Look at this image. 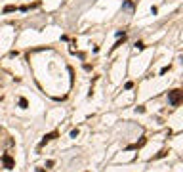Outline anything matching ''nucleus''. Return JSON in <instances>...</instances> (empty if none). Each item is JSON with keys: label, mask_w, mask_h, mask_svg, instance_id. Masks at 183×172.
<instances>
[{"label": "nucleus", "mask_w": 183, "mask_h": 172, "mask_svg": "<svg viewBox=\"0 0 183 172\" xmlns=\"http://www.w3.org/2000/svg\"><path fill=\"white\" fill-rule=\"evenodd\" d=\"M168 102H170L172 107H179L183 102V92L181 90H170L168 92Z\"/></svg>", "instance_id": "1"}, {"label": "nucleus", "mask_w": 183, "mask_h": 172, "mask_svg": "<svg viewBox=\"0 0 183 172\" xmlns=\"http://www.w3.org/2000/svg\"><path fill=\"white\" fill-rule=\"evenodd\" d=\"M2 163H4V168H8V170H12V168H13V157H12V155L4 153V155H2Z\"/></svg>", "instance_id": "2"}, {"label": "nucleus", "mask_w": 183, "mask_h": 172, "mask_svg": "<svg viewBox=\"0 0 183 172\" xmlns=\"http://www.w3.org/2000/svg\"><path fill=\"white\" fill-rule=\"evenodd\" d=\"M57 136H59V132H50V134H46L44 138H42V141H40V143H38V147H44L46 143H48V141H52V140H55Z\"/></svg>", "instance_id": "3"}, {"label": "nucleus", "mask_w": 183, "mask_h": 172, "mask_svg": "<svg viewBox=\"0 0 183 172\" xmlns=\"http://www.w3.org/2000/svg\"><path fill=\"white\" fill-rule=\"evenodd\" d=\"M147 143V138H141V140L137 141V143H133V145H128L126 149H139V147H143Z\"/></svg>", "instance_id": "4"}, {"label": "nucleus", "mask_w": 183, "mask_h": 172, "mask_svg": "<svg viewBox=\"0 0 183 172\" xmlns=\"http://www.w3.org/2000/svg\"><path fill=\"white\" fill-rule=\"evenodd\" d=\"M122 8H124V10H128V12H132V10H133V2H132V0H124Z\"/></svg>", "instance_id": "5"}, {"label": "nucleus", "mask_w": 183, "mask_h": 172, "mask_svg": "<svg viewBox=\"0 0 183 172\" xmlns=\"http://www.w3.org/2000/svg\"><path fill=\"white\" fill-rule=\"evenodd\" d=\"M166 155H168V149H162V151H158L157 155H155V157H153V159L157 161V159H164Z\"/></svg>", "instance_id": "6"}, {"label": "nucleus", "mask_w": 183, "mask_h": 172, "mask_svg": "<svg viewBox=\"0 0 183 172\" xmlns=\"http://www.w3.org/2000/svg\"><path fill=\"white\" fill-rule=\"evenodd\" d=\"M15 10H17V8L13 6V4H8V6L4 8V10H2V12H4V13H10V12H15Z\"/></svg>", "instance_id": "7"}, {"label": "nucleus", "mask_w": 183, "mask_h": 172, "mask_svg": "<svg viewBox=\"0 0 183 172\" xmlns=\"http://www.w3.org/2000/svg\"><path fill=\"white\" fill-rule=\"evenodd\" d=\"M19 107H23V109L29 107V102H27L25 98H19Z\"/></svg>", "instance_id": "8"}, {"label": "nucleus", "mask_w": 183, "mask_h": 172, "mask_svg": "<svg viewBox=\"0 0 183 172\" xmlns=\"http://www.w3.org/2000/svg\"><path fill=\"white\" fill-rule=\"evenodd\" d=\"M124 88H126V90H132V88H133V82H132V80H130V82H126V84H124Z\"/></svg>", "instance_id": "9"}, {"label": "nucleus", "mask_w": 183, "mask_h": 172, "mask_svg": "<svg viewBox=\"0 0 183 172\" xmlns=\"http://www.w3.org/2000/svg\"><path fill=\"white\" fill-rule=\"evenodd\" d=\"M168 71H170V65H168V67H162V69H160V75H166Z\"/></svg>", "instance_id": "10"}, {"label": "nucleus", "mask_w": 183, "mask_h": 172, "mask_svg": "<svg viewBox=\"0 0 183 172\" xmlns=\"http://www.w3.org/2000/svg\"><path fill=\"white\" fill-rule=\"evenodd\" d=\"M78 136V128H75V130H71V138H76Z\"/></svg>", "instance_id": "11"}, {"label": "nucleus", "mask_w": 183, "mask_h": 172, "mask_svg": "<svg viewBox=\"0 0 183 172\" xmlns=\"http://www.w3.org/2000/svg\"><path fill=\"white\" fill-rule=\"evenodd\" d=\"M135 48H137V50H143L145 46H143V42H135Z\"/></svg>", "instance_id": "12"}, {"label": "nucleus", "mask_w": 183, "mask_h": 172, "mask_svg": "<svg viewBox=\"0 0 183 172\" xmlns=\"http://www.w3.org/2000/svg\"><path fill=\"white\" fill-rule=\"evenodd\" d=\"M36 172H46V170H44V168H38V170H36Z\"/></svg>", "instance_id": "13"}]
</instances>
